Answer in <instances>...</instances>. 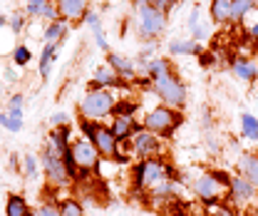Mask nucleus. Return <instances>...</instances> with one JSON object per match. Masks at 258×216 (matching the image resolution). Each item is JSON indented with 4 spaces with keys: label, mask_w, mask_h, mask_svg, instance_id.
<instances>
[{
    "label": "nucleus",
    "mask_w": 258,
    "mask_h": 216,
    "mask_svg": "<svg viewBox=\"0 0 258 216\" xmlns=\"http://www.w3.org/2000/svg\"><path fill=\"white\" fill-rule=\"evenodd\" d=\"M119 92H127V87H122V90H87L77 102V117L90 120V122H104L107 117L114 115V110L124 99V97H119Z\"/></svg>",
    "instance_id": "nucleus-2"
},
{
    "label": "nucleus",
    "mask_w": 258,
    "mask_h": 216,
    "mask_svg": "<svg viewBox=\"0 0 258 216\" xmlns=\"http://www.w3.org/2000/svg\"><path fill=\"white\" fill-rule=\"evenodd\" d=\"M132 3V8H139V5H147V0H129Z\"/></svg>",
    "instance_id": "nucleus-42"
},
{
    "label": "nucleus",
    "mask_w": 258,
    "mask_h": 216,
    "mask_svg": "<svg viewBox=\"0 0 258 216\" xmlns=\"http://www.w3.org/2000/svg\"><path fill=\"white\" fill-rule=\"evenodd\" d=\"M189 191L196 201L201 204H219L228 201V172H216V169H201L191 182Z\"/></svg>",
    "instance_id": "nucleus-3"
},
{
    "label": "nucleus",
    "mask_w": 258,
    "mask_h": 216,
    "mask_svg": "<svg viewBox=\"0 0 258 216\" xmlns=\"http://www.w3.org/2000/svg\"><path fill=\"white\" fill-rule=\"evenodd\" d=\"M241 28L246 32V37H251L253 42H258V5L243 18V23H241Z\"/></svg>",
    "instance_id": "nucleus-29"
},
{
    "label": "nucleus",
    "mask_w": 258,
    "mask_h": 216,
    "mask_svg": "<svg viewBox=\"0 0 258 216\" xmlns=\"http://www.w3.org/2000/svg\"><path fill=\"white\" fill-rule=\"evenodd\" d=\"M55 201H57V209H60V214L62 216H85L82 201L75 199L72 194H67V196H62V199H55Z\"/></svg>",
    "instance_id": "nucleus-25"
},
{
    "label": "nucleus",
    "mask_w": 258,
    "mask_h": 216,
    "mask_svg": "<svg viewBox=\"0 0 258 216\" xmlns=\"http://www.w3.org/2000/svg\"><path fill=\"white\" fill-rule=\"evenodd\" d=\"M228 201L233 206H256L258 189L238 172H231L228 174Z\"/></svg>",
    "instance_id": "nucleus-11"
},
{
    "label": "nucleus",
    "mask_w": 258,
    "mask_h": 216,
    "mask_svg": "<svg viewBox=\"0 0 258 216\" xmlns=\"http://www.w3.org/2000/svg\"><path fill=\"white\" fill-rule=\"evenodd\" d=\"M32 60V50L28 45H15L13 47V52H10V62L15 65V67H28Z\"/></svg>",
    "instance_id": "nucleus-28"
},
{
    "label": "nucleus",
    "mask_w": 258,
    "mask_h": 216,
    "mask_svg": "<svg viewBox=\"0 0 258 216\" xmlns=\"http://www.w3.org/2000/svg\"><path fill=\"white\" fill-rule=\"evenodd\" d=\"M23 159V169H20V174L28 179V182H37L40 179V174H42V169H40V159L35 154H25L20 156Z\"/></svg>",
    "instance_id": "nucleus-27"
},
{
    "label": "nucleus",
    "mask_w": 258,
    "mask_h": 216,
    "mask_svg": "<svg viewBox=\"0 0 258 216\" xmlns=\"http://www.w3.org/2000/svg\"><path fill=\"white\" fill-rule=\"evenodd\" d=\"M147 87L159 99V104H166L171 110H184L186 102H189V87H186V82L176 72L161 75L157 80H152Z\"/></svg>",
    "instance_id": "nucleus-6"
},
{
    "label": "nucleus",
    "mask_w": 258,
    "mask_h": 216,
    "mask_svg": "<svg viewBox=\"0 0 258 216\" xmlns=\"http://www.w3.org/2000/svg\"><path fill=\"white\" fill-rule=\"evenodd\" d=\"M233 172H238L241 177H246L258 189V152H251V149L238 152L236 161H233Z\"/></svg>",
    "instance_id": "nucleus-15"
},
{
    "label": "nucleus",
    "mask_w": 258,
    "mask_h": 216,
    "mask_svg": "<svg viewBox=\"0 0 258 216\" xmlns=\"http://www.w3.org/2000/svg\"><path fill=\"white\" fill-rule=\"evenodd\" d=\"M258 5V0H233V8H231V25H241L243 18Z\"/></svg>",
    "instance_id": "nucleus-26"
},
{
    "label": "nucleus",
    "mask_w": 258,
    "mask_h": 216,
    "mask_svg": "<svg viewBox=\"0 0 258 216\" xmlns=\"http://www.w3.org/2000/svg\"><path fill=\"white\" fill-rule=\"evenodd\" d=\"M204 20H201V8L199 5H194L191 10H189V18H186V28H189V32L194 30V28H199Z\"/></svg>",
    "instance_id": "nucleus-39"
},
{
    "label": "nucleus",
    "mask_w": 258,
    "mask_h": 216,
    "mask_svg": "<svg viewBox=\"0 0 258 216\" xmlns=\"http://www.w3.org/2000/svg\"><path fill=\"white\" fill-rule=\"evenodd\" d=\"M72 127H60V129H50L47 137H45V147H50L52 152H57L60 156L70 154V147H72Z\"/></svg>",
    "instance_id": "nucleus-16"
},
{
    "label": "nucleus",
    "mask_w": 258,
    "mask_h": 216,
    "mask_svg": "<svg viewBox=\"0 0 258 216\" xmlns=\"http://www.w3.org/2000/svg\"><path fill=\"white\" fill-rule=\"evenodd\" d=\"M176 167L171 164L169 156H157V159H139L129 167V186L132 191L137 194H147L149 189L169 179V177H176Z\"/></svg>",
    "instance_id": "nucleus-1"
},
{
    "label": "nucleus",
    "mask_w": 258,
    "mask_h": 216,
    "mask_svg": "<svg viewBox=\"0 0 258 216\" xmlns=\"http://www.w3.org/2000/svg\"><path fill=\"white\" fill-rule=\"evenodd\" d=\"M107 65L119 75V80L132 87L134 82H139V75H137V62L134 58H129V55H122V52H114V50H109L107 52Z\"/></svg>",
    "instance_id": "nucleus-12"
},
{
    "label": "nucleus",
    "mask_w": 258,
    "mask_h": 216,
    "mask_svg": "<svg viewBox=\"0 0 258 216\" xmlns=\"http://www.w3.org/2000/svg\"><path fill=\"white\" fill-rule=\"evenodd\" d=\"M37 159H40V169H42L45 184L50 186V189L60 191V189H70V186L75 184V177L70 174L64 159L57 154V152H52L50 147L42 144V149H40Z\"/></svg>",
    "instance_id": "nucleus-8"
},
{
    "label": "nucleus",
    "mask_w": 258,
    "mask_h": 216,
    "mask_svg": "<svg viewBox=\"0 0 258 216\" xmlns=\"http://www.w3.org/2000/svg\"><path fill=\"white\" fill-rule=\"evenodd\" d=\"M127 149V156L132 154L134 161L139 159H157V156H166V142L161 139L159 134L149 132L144 124L134 129V134L129 137L127 144H122Z\"/></svg>",
    "instance_id": "nucleus-7"
},
{
    "label": "nucleus",
    "mask_w": 258,
    "mask_h": 216,
    "mask_svg": "<svg viewBox=\"0 0 258 216\" xmlns=\"http://www.w3.org/2000/svg\"><path fill=\"white\" fill-rule=\"evenodd\" d=\"M0 28H8V15L0 13Z\"/></svg>",
    "instance_id": "nucleus-41"
},
{
    "label": "nucleus",
    "mask_w": 258,
    "mask_h": 216,
    "mask_svg": "<svg viewBox=\"0 0 258 216\" xmlns=\"http://www.w3.org/2000/svg\"><path fill=\"white\" fill-rule=\"evenodd\" d=\"M0 97H3V85H0Z\"/></svg>",
    "instance_id": "nucleus-43"
},
{
    "label": "nucleus",
    "mask_w": 258,
    "mask_h": 216,
    "mask_svg": "<svg viewBox=\"0 0 258 216\" xmlns=\"http://www.w3.org/2000/svg\"><path fill=\"white\" fill-rule=\"evenodd\" d=\"M176 3L179 0H147V5H152V8H157V10H161V13H171L174 8H176Z\"/></svg>",
    "instance_id": "nucleus-38"
},
{
    "label": "nucleus",
    "mask_w": 258,
    "mask_h": 216,
    "mask_svg": "<svg viewBox=\"0 0 258 216\" xmlns=\"http://www.w3.org/2000/svg\"><path fill=\"white\" fill-rule=\"evenodd\" d=\"M40 20H42L45 25H47V23H60V13H57V8H55V0H45V8H42Z\"/></svg>",
    "instance_id": "nucleus-34"
},
{
    "label": "nucleus",
    "mask_w": 258,
    "mask_h": 216,
    "mask_svg": "<svg viewBox=\"0 0 258 216\" xmlns=\"http://www.w3.org/2000/svg\"><path fill=\"white\" fill-rule=\"evenodd\" d=\"M241 122V139L246 144H258V117L253 112H241L238 115Z\"/></svg>",
    "instance_id": "nucleus-20"
},
{
    "label": "nucleus",
    "mask_w": 258,
    "mask_h": 216,
    "mask_svg": "<svg viewBox=\"0 0 258 216\" xmlns=\"http://www.w3.org/2000/svg\"><path fill=\"white\" fill-rule=\"evenodd\" d=\"M132 25H134V35H137L139 45L159 42V37L169 28V15L157 10V8H152V5H139V8H134Z\"/></svg>",
    "instance_id": "nucleus-5"
},
{
    "label": "nucleus",
    "mask_w": 258,
    "mask_h": 216,
    "mask_svg": "<svg viewBox=\"0 0 258 216\" xmlns=\"http://www.w3.org/2000/svg\"><path fill=\"white\" fill-rule=\"evenodd\" d=\"M5 216H35V209H30V204H28V199L23 194H8Z\"/></svg>",
    "instance_id": "nucleus-21"
},
{
    "label": "nucleus",
    "mask_w": 258,
    "mask_h": 216,
    "mask_svg": "<svg viewBox=\"0 0 258 216\" xmlns=\"http://www.w3.org/2000/svg\"><path fill=\"white\" fill-rule=\"evenodd\" d=\"M231 72L241 80V82H248L253 85L258 80V62L253 58H246V55H236L231 60Z\"/></svg>",
    "instance_id": "nucleus-17"
},
{
    "label": "nucleus",
    "mask_w": 258,
    "mask_h": 216,
    "mask_svg": "<svg viewBox=\"0 0 258 216\" xmlns=\"http://www.w3.org/2000/svg\"><path fill=\"white\" fill-rule=\"evenodd\" d=\"M60 127H72V115L64 110H57L50 115V129H60Z\"/></svg>",
    "instance_id": "nucleus-33"
},
{
    "label": "nucleus",
    "mask_w": 258,
    "mask_h": 216,
    "mask_svg": "<svg viewBox=\"0 0 258 216\" xmlns=\"http://www.w3.org/2000/svg\"><path fill=\"white\" fill-rule=\"evenodd\" d=\"M57 45H42V52H40V60H37V70H40V77L47 80L50 77V67L52 62L57 60Z\"/></svg>",
    "instance_id": "nucleus-24"
},
{
    "label": "nucleus",
    "mask_w": 258,
    "mask_h": 216,
    "mask_svg": "<svg viewBox=\"0 0 258 216\" xmlns=\"http://www.w3.org/2000/svg\"><path fill=\"white\" fill-rule=\"evenodd\" d=\"M5 110H25V94L23 92H13L8 97V104H5Z\"/></svg>",
    "instance_id": "nucleus-37"
},
{
    "label": "nucleus",
    "mask_w": 258,
    "mask_h": 216,
    "mask_svg": "<svg viewBox=\"0 0 258 216\" xmlns=\"http://www.w3.org/2000/svg\"><path fill=\"white\" fill-rule=\"evenodd\" d=\"M77 129H80L82 137L92 139V144L97 147V152L102 154V159H117V161L127 164V152L122 149V142L114 137L109 124L90 122V120H80L77 117Z\"/></svg>",
    "instance_id": "nucleus-4"
},
{
    "label": "nucleus",
    "mask_w": 258,
    "mask_h": 216,
    "mask_svg": "<svg viewBox=\"0 0 258 216\" xmlns=\"http://www.w3.org/2000/svg\"><path fill=\"white\" fill-rule=\"evenodd\" d=\"M13 67H15V65H13ZM13 67H10V65L3 67V80H5L8 85H18V82H20V75H18Z\"/></svg>",
    "instance_id": "nucleus-40"
},
{
    "label": "nucleus",
    "mask_w": 258,
    "mask_h": 216,
    "mask_svg": "<svg viewBox=\"0 0 258 216\" xmlns=\"http://www.w3.org/2000/svg\"><path fill=\"white\" fill-rule=\"evenodd\" d=\"M206 216H241L238 209L231 201H219V204H209L206 206Z\"/></svg>",
    "instance_id": "nucleus-30"
},
{
    "label": "nucleus",
    "mask_w": 258,
    "mask_h": 216,
    "mask_svg": "<svg viewBox=\"0 0 258 216\" xmlns=\"http://www.w3.org/2000/svg\"><path fill=\"white\" fill-rule=\"evenodd\" d=\"M122 87H127V85L119 80V75L107 62L97 65L92 77H90V85H87V90H122Z\"/></svg>",
    "instance_id": "nucleus-13"
},
{
    "label": "nucleus",
    "mask_w": 258,
    "mask_h": 216,
    "mask_svg": "<svg viewBox=\"0 0 258 216\" xmlns=\"http://www.w3.org/2000/svg\"><path fill=\"white\" fill-rule=\"evenodd\" d=\"M0 127H3L5 132H10V134L23 132V127H25L23 112H20V110H3V112H0Z\"/></svg>",
    "instance_id": "nucleus-23"
},
{
    "label": "nucleus",
    "mask_w": 258,
    "mask_h": 216,
    "mask_svg": "<svg viewBox=\"0 0 258 216\" xmlns=\"http://www.w3.org/2000/svg\"><path fill=\"white\" fill-rule=\"evenodd\" d=\"M231 8H233V0H211V3H209L211 23L228 25V28H231Z\"/></svg>",
    "instance_id": "nucleus-19"
},
{
    "label": "nucleus",
    "mask_w": 258,
    "mask_h": 216,
    "mask_svg": "<svg viewBox=\"0 0 258 216\" xmlns=\"http://www.w3.org/2000/svg\"><path fill=\"white\" fill-rule=\"evenodd\" d=\"M67 30H70V25L62 23V20H60V23H47L40 40H42L45 45H57V47H60L64 42V37H67Z\"/></svg>",
    "instance_id": "nucleus-22"
},
{
    "label": "nucleus",
    "mask_w": 258,
    "mask_h": 216,
    "mask_svg": "<svg viewBox=\"0 0 258 216\" xmlns=\"http://www.w3.org/2000/svg\"><path fill=\"white\" fill-rule=\"evenodd\" d=\"M82 23L90 28V32H95V30H99V28H104V25H102V15H99L97 10H92V8L87 10V15H85V20H82Z\"/></svg>",
    "instance_id": "nucleus-36"
},
{
    "label": "nucleus",
    "mask_w": 258,
    "mask_h": 216,
    "mask_svg": "<svg viewBox=\"0 0 258 216\" xmlns=\"http://www.w3.org/2000/svg\"><path fill=\"white\" fill-rule=\"evenodd\" d=\"M142 124L149 132L159 134L161 139H169L184 124V112L181 110H171L166 104H157V107H152V110H147L142 115Z\"/></svg>",
    "instance_id": "nucleus-9"
},
{
    "label": "nucleus",
    "mask_w": 258,
    "mask_h": 216,
    "mask_svg": "<svg viewBox=\"0 0 258 216\" xmlns=\"http://www.w3.org/2000/svg\"><path fill=\"white\" fill-rule=\"evenodd\" d=\"M166 52L171 58H189V55H201L204 52V45L196 42L194 37H174V40H169Z\"/></svg>",
    "instance_id": "nucleus-18"
},
{
    "label": "nucleus",
    "mask_w": 258,
    "mask_h": 216,
    "mask_svg": "<svg viewBox=\"0 0 258 216\" xmlns=\"http://www.w3.org/2000/svg\"><path fill=\"white\" fill-rule=\"evenodd\" d=\"M55 8H57L62 23L77 25L85 20V15L90 10V0H55Z\"/></svg>",
    "instance_id": "nucleus-14"
},
{
    "label": "nucleus",
    "mask_w": 258,
    "mask_h": 216,
    "mask_svg": "<svg viewBox=\"0 0 258 216\" xmlns=\"http://www.w3.org/2000/svg\"><path fill=\"white\" fill-rule=\"evenodd\" d=\"M42 8H45V0H25V15L30 20H40Z\"/></svg>",
    "instance_id": "nucleus-35"
},
{
    "label": "nucleus",
    "mask_w": 258,
    "mask_h": 216,
    "mask_svg": "<svg viewBox=\"0 0 258 216\" xmlns=\"http://www.w3.org/2000/svg\"><path fill=\"white\" fill-rule=\"evenodd\" d=\"M70 156H72V161H75V167H77L80 174H97V167H99V161H102V154L97 152L92 139H87V137H82V134L72 139ZM80 174H77V177H80ZM75 182H77V179H75Z\"/></svg>",
    "instance_id": "nucleus-10"
},
{
    "label": "nucleus",
    "mask_w": 258,
    "mask_h": 216,
    "mask_svg": "<svg viewBox=\"0 0 258 216\" xmlns=\"http://www.w3.org/2000/svg\"><path fill=\"white\" fill-rule=\"evenodd\" d=\"M35 216H62V214H60V209H57V201H55L52 196H50V199L45 196V199L35 206Z\"/></svg>",
    "instance_id": "nucleus-31"
},
{
    "label": "nucleus",
    "mask_w": 258,
    "mask_h": 216,
    "mask_svg": "<svg viewBox=\"0 0 258 216\" xmlns=\"http://www.w3.org/2000/svg\"><path fill=\"white\" fill-rule=\"evenodd\" d=\"M28 20H30V18L25 15V10H15V13H10V18H8V28H10V30L18 35V32L25 30Z\"/></svg>",
    "instance_id": "nucleus-32"
}]
</instances>
